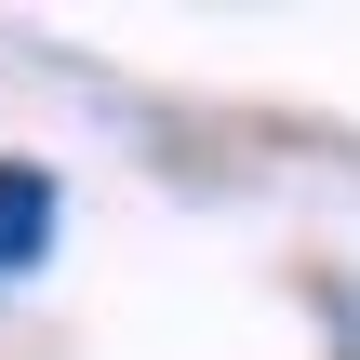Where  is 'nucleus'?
Returning <instances> with one entry per match:
<instances>
[{
  "mask_svg": "<svg viewBox=\"0 0 360 360\" xmlns=\"http://www.w3.org/2000/svg\"><path fill=\"white\" fill-rule=\"evenodd\" d=\"M53 254V174L40 160H0V281H27Z\"/></svg>",
  "mask_w": 360,
  "mask_h": 360,
  "instance_id": "obj_1",
  "label": "nucleus"
}]
</instances>
